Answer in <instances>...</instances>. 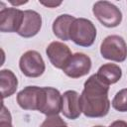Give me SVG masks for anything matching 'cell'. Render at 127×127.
<instances>
[{
  "label": "cell",
  "mask_w": 127,
  "mask_h": 127,
  "mask_svg": "<svg viewBox=\"0 0 127 127\" xmlns=\"http://www.w3.org/2000/svg\"><path fill=\"white\" fill-rule=\"evenodd\" d=\"M109 127H127V122L123 121V120H116L114 122H112Z\"/></svg>",
  "instance_id": "ffe728a7"
},
{
  "label": "cell",
  "mask_w": 127,
  "mask_h": 127,
  "mask_svg": "<svg viewBox=\"0 0 127 127\" xmlns=\"http://www.w3.org/2000/svg\"><path fill=\"white\" fill-rule=\"evenodd\" d=\"M62 113L67 119L74 120L80 116L81 108L79 94L75 90H66L62 94Z\"/></svg>",
  "instance_id": "7c38bea8"
},
{
  "label": "cell",
  "mask_w": 127,
  "mask_h": 127,
  "mask_svg": "<svg viewBox=\"0 0 127 127\" xmlns=\"http://www.w3.org/2000/svg\"><path fill=\"white\" fill-rule=\"evenodd\" d=\"M112 107L119 112L127 111V88L119 90L112 99Z\"/></svg>",
  "instance_id": "2e32d148"
},
{
  "label": "cell",
  "mask_w": 127,
  "mask_h": 127,
  "mask_svg": "<svg viewBox=\"0 0 127 127\" xmlns=\"http://www.w3.org/2000/svg\"><path fill=\"white\" fill-rule=\"evenodd\" d=\"M40 3L48 8H56L62 4V1H40Z\"/></svg>",
  "instance_id": "d6986e66"
},
{
  "label": "cell",
  "mask_w": 127,
  "mask_h": 127,
  "mask_svg": "<svg viewBox=\"0 0 127 127\" xmlns=\"http://www.w3.org/2000/svg\"><path fill=\"white\" fill-rule=\"evenodd\" d=\"M42 87L30 85L18 92L16 100L18 105L24 110H38L40 105Z\"/></svg>",
  "instance_id": "30bf717a"
},
{
  "label": "cell",
  "mask_w": 127,
  "mask_h": 127,
  "mask_svg": "<svg viewBox=\"0 0 127 127\" xmlns=\"http://www.w3.org/2000/svg\"><path fill=\"white\" fill-rule=\"evenodd\" d=\"M96 75L102 82L110 85L120 80L122 76V69L116 64H104L98 68Z\"/></svg>",
  "instance_id": "5bb4252c"
},
{
  "label": "cell",
  "mask_w": 127,
  "mask_h": 127,
  "mask_svg": "<svg viewBox=\"0 0 127 127\" xmlns=\"http://www.w3.org/2000/svg\"><path fill=\"white\" fill-rule=\"evenodd\" d=\"M96 38L94 24L85 18H75L69 30V40L80 47H90Z\"/></svg>",
  "instance_id": "7a4b0ae2"
},
{
  "label": "cell",
  "mask_w": 127,
  "mask_h": 127,
  "mask_svg": "<svg viewBox=\"0 0 127 127\" xmlns=\"http://www.w3.org/2000/svg\"><path fill=\"white\" fill-rule=\"evenodd\" d=\"M0 127H13L11 114L4 104H2V109L0 114Z\"/></svg>",
  "instance_id": "ac0fdd59"
},
{
  "label": "cell",
  "mask_w": 127,
  "mask_h": 127,
  "mask_svg": "<svg viewBox=\"0 0 127 127\" xmlns=\"http://www.w3.org/2000/svg\"><path fill=\"white\" fill-rule=\"evenodd\" d=\"M92 13L106 28H115L122 22V12L109 1H97L93 4Z\"/></svg>",
  "instance_id": "3957f363"
},
{
  "label": "cell",
  "mask_w": 127,
  "mask_h": 127,
  "mask_svg": "<svg viewBox=\"0 0 127 127\" xmlns=\"http://www.w3.org/2000/svg\"><path fill=\"white\" fill-rule=\"evenodd\" d=\"M24 18V11L15 7H3L0 10V31L18 33Z\"/></svg>",
  "instance_id": "ba28073f"
},
{
  "label": "cell",
  "mask_w": 127,
  "mask_h": 127,
  "mask_svg": "<svg viewBox=\"0 0 127 127\" xmlns=\"http://www.w3.org/2000/svg\"><path fill=\"white\" fill-rule=\"evenodd\" d=\"M42 28V16L34 10H25L22 25L18 35L23 38H32L36 36Z\"/></svg>",
  "instance_id": "8fae6325"
},
{
  "label": "cell",
  "mask_w": 127,
  "mask_h": 127,
  "mask_svg": "<svg viewBox=\"0 0 127 127\" xmlns=\"http://www.w3.org/2000/svg\"><path fill=\"white\" fill-rule=\"evenodd\" d=\"M91 60L90 58L82 53H75L73 54L64 67L63 71L71 78H79L86 75L91 69Z\"/></svg>",
  "instance_id": "52a82bcc"
},
{
  "label": "cell",
  "mask_w": 127,
  "mask_h": 127,
  "mask_svg": "<svg viewBox=\"0 0 127 127\" xmlns=\"http://www.w3.org/2000/svg\"><path fill=\"white\" fill-rule=\"evenodd\" d=\"M0 87L2 99L13 95L18 87V79L15 73L10 69L0 70Z\"/></svg>",
  "instance_id": "9a60e30c"
},
{
  "label": "cell",
  "mask_w": 127,
  "mask_h": 127,
  "mask_svg": "<svg viewBox=\"0 0 127 127\" xmlns=\"http://www.w3.org/2000/svg\"><path fill=\"white\" fill-rule=\"evenodd\" d=\"M46 54L51 64L59 69H63L66 64V63L68 62L69 58L72 56L68 46L58 41L52 42L47 47Z\"/></svg>",
  "instance_id": "9c48e42d"
},
{
  "label": "cell",
  "mask_w": 127,
  "mask_h": 127,
  "mask_svg": "<svg viewBox=\"0 0 127 127\" xmlns=\"http://www.w3.org/2000/svg\"><path fill=\"white\" fill-rule=\"evenodd\" d=\"M93 127H104V126H101V125H97V126H93Z\"/></svg>",
  "instance_id": "7402d4cb"
},
{
  "label": "cell",
  "mask_w": 127,
  "mask_h": 127,
  "mask_svg": "<svg viewBox=\"0 0 127 127\" xmlns=\"http://www.w3.org/2000/svg\"><path fill=\"white\" fill-rule=\"evenodd\" d=\"M9 2H10L11 4H13V5L19 6V5H22V4H25V3H27L28 1H27V0H26V1H13V0H9Z\"/></svg>",
  "instance_id": "44dd1931"
},
{
  "label": "cell",
  "mask_w": 127,
  "mask_h": 127,
  "mask_svg": "<svg viewBox=\"0 0 127 127\" xmlns=\"http://www.w3.org/2000/svg\"><path fill=\"white\" fill-rule=\"evenodd\" d=\"M62 94L55 87H42L38 111L47 116L59 115L62 112Z\"/></svg>",
  "instance_id": "8992f818"
},
{
  "label": "cell",
  "mask_w": 127,
  "mask_h": 127,
  "mask_svg": "<svg viewBox=\"0 0 127 127\" xmlns=\"http://www.w3.org/2000/svg\"><path fill=\"white\" fill-rule=\"evenodd\" d=\"M100 54L106 60L122 63L127 58V44L121 36H107L100 45Z\"/></svg>",
  "instance_id": "277c9868"
},
{
  "label": "cell",
  "mask_w": 127,
  "mask_h": 127,
  "mask_svg": "<svg viewBox=\"0 0 127 127\" xmlns=\"http://www.w3.org/2000/svg\"><path fill=\"white\" fill-rule=\"evenodd\" d=\"M19 67L22 73L26 76L39 77L44 73L46 64L40 53L34 50H30L21 56L19 61Z\"/></svg>",
  "instance_id": "5b68a950"
},
{
  "label": "cell",
  "mask_w": 127,
  "mask_h": 127,
  "mask_svg": "<svg viewBox=\"0 0 127 127\" xmlns=\"http://www.w3.org/2000/svg\"><path fill=\"white\" fill-rule=\"evenodd\" d=\"M40 127H68L64 119L59 115L47 116Z\"/></svg>",
  "instance_id": "e0dca14e"
},
{
  "label": "cell",
  "mask_w": 127,
  "mask_h": 127,
  "mask_svg": "<svg viewBox=\"0 0 127 127\" xmlns=\"http://www.w3.org/2000/svg\"><path fill=\"white\" fill-rule=\"evenodd\" d=\"M75 17L68 15V14H63L58 16L52 26L54 35L63 41H68L69 40V30L71 27L72 22L74 21Z\"/></svg>",
  "instance_id": "4fadbf2b"
},
{
  "label": "cell",
  "mask_w": 127,
  "mask_h": 127,
  "mask_svg": "<svg viewBox=\"0 0 127 127\" xmlns=\"http://www.w3.org/2000/svg\"><path fill=\"white\" fill-rule=\"evenodd\" d=\"M109 85L102 82L96 73L90 75L83 85L79 95L81 112L88 118H100L108 114L110 101L108 98Z\"/></svg>",
  "instance_id": "6da1fadb"
}]
</instances>
